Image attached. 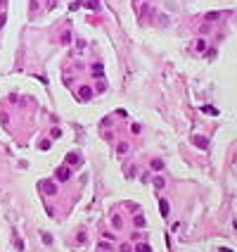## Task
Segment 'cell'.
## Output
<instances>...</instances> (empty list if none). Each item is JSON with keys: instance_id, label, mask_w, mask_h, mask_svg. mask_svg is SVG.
<instances>
[{"instance_id": "7a4b0ae2", "label": "cell", "mask_w": 237, "mask_h": 252, "mask_svg": "<svg viewBox=\"0 0 237 252\" xmlns=\"http://www.w3.org/2000/svg\"><path fill=\"white\" fill-rule=\"evenodd\" d=\"M90 95H93V91H90V88H81V98H83V100H88Z\"/></svg>"}, {"instance_id": "8992f818", "label": "cell", "mask_w": 237, "mask_h": 252, "mask_svg": "<svg viewBox=\"0 0 237 252\" xmlns=\"http://www.w3.org/2000/svg\"><path fill=\"white\" fill-rule=\"evenodd\" d=\"M3 24H5V14H0V29H3Z\"/></svg>"}, {"instance_id": "6da1fadb", "label": "cell", "mask_w": 237, "mask_h": 252, "mask_svg": "<svg viewBox=\"0 0 237 252\" xmlns=\"http://www.w3.org/2000/svg\"><path fill=\"white\" fill-rule=\"evenodd\" d=\"M159 207H161V214H164V217H168V202H166V200H159Z\"/></svg>"}, {"instance_id": "5b68a950", "label": "cell", "mask_w": 237, "mask_h": 252, "mask_svg": "<svg viewBox=\"0 0 237 252\" xmlns=\"http://www.w3.org/2000/svg\"><path fill=\"white\" fill-rule=\"evenodd\" d=\"M216 19H218L216 12H209V14H206V22H216Z\"/></svg>"}, {"instance_id": "3957f363", "label": "cell", "mask_w": 237, "mask_h": 252, "mask_svg": "<svg viewBox=\"0 0 237 252\" xmlns=\"http://www.w3.org/2000/svg\"><path fill=\"white\" fill-rule=\"evenodd\" d=\"M135 252H152V250H150V245H147V243H140Z\"/></svg>"}, {"instance_id": "277c9868", "label": "cell", "mask_w": 237, "mask_h": 252, "mask_svg": "<svg viewBox=\"0 0 237 252\" xmlns=\"http://www.w3.org/2000/svg\"><path fill=\"white\" fill-rule=\"evenodd\" d=\"M57 178H62V181H64V178H69V167H66V169H59Z\"/></svg>"}]
</instances>
